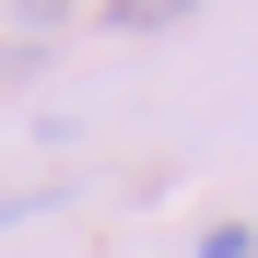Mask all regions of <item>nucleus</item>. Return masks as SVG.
Segmentation results:
<instances>
[{
    "instance_id": "1",
    "label": "nucleus",
    "mask_w": 258,
    "mask_h": 258,
    "mask_svg": "<svg viewBox=\"0 0 258 258\" xmlns=\"http://www.w3.org/2000/svg\"><path fill=\"white\" fill-rule=\"evenodd\" d=\"M188 12H200V0H106L117 35H153V24H188Z\"/></svg>"
},
{
    "instance_id": "2",
    "label": "nucleus",
    "mask_w": 258,
    "mask_h": 258,
    "mask_svg": "<svg viewBox=\"0 0 258 258\" xmlns=\"http://www.w3.org/2000/svg\"><path fill=\"white\" fill-rule=\"evenodd\" d=\"M200 258H258V235H246V223H211V235H200Z\"/></svg>"
}]
</instances>
